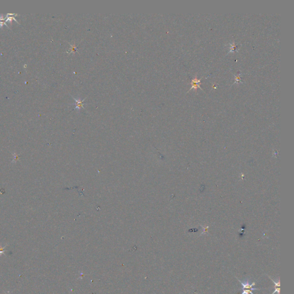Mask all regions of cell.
I'll return each instance as SVG.
<instances>
[{
  "mask_svg": "<svg viewBox=\"0 0 294 294\" xmlns=\"http://www.w3.org/2000/svg\"><path fill=\"white\" fill-rule=\"evenodd\" d=\"M200 83H201V79H198V78H195L191 81V88L190 89V90H191L192 89H194V90H196L198 88H200L201 90H202L200 87V86H199Z\"/></svg>",
  "mask_w": 294,
  "mask_h": 294,
  "instance_id": "2",
  "label": "cell"
},
{
  "mask_svg": "<svg viewBox=\"0 0 294 294\" xmlns=\"http://www.w3.org/2000/svg\"><path fill=\"white\" fill-rule=\"evenodd\" d=\"M241 294H254L253 293V291L251 290H247V289H241Z\"/></svg>",
  "mask_w": 294,
  "mask_h": 294,
  "instance_id": "4",
  "label": "cell"
},
{
  "mask_svg": "<svg viewBox=\"0 0 294 294\" xmlns=\"http://www.w3.org/2000/svg\"><path fill=\"white\" fill-rule=\"evenodd\" d=\"M268 277L271 279V280L275 284V291L272 294H275V293H277L278 294H280V280H279V279H278V281H275L274 280H273L272 279H271L269 276Z\"/></svg>",
  "mask_w": 294,
  "mask_h": 294,
  "instance_id": "3",
  "label": "cell"
},
{
  "mask_svg": "<svg viewBox=\"0 0 294 294\" xmlns=\"http://www.w3.org/2000/svg\"><path fill=\"white\" fill-rule=\"evenodd\" d=\"M235 80H236V82H240V80H241V78L239 76H236L235 77Z\"/></svg>",
  "mask_w": 294,
  "mask_h": 294,
  "instance_id": "5",
  "label": "cell"
},
{
  "mask_svg": "<svg viewBox=\"0 0 294 294\" xmlns=\"http://www.w3.org/2000/svg\"><path fill=\"white\" fill-rule=\"evenodd\" d=\"M238 282L241 283L242 288L241 289H247V290H251L252 291L255 290H259L260 289H258L256 288H254L253 287L256 285V283L255 282H252L249 279H246L245 280L241 282L239 279H238Z\"/></svg>",
  "mask_w": 294,
  "mask_h": 294,
  "instance_id": "1",
  "label": "cell"
}]
</instances>
